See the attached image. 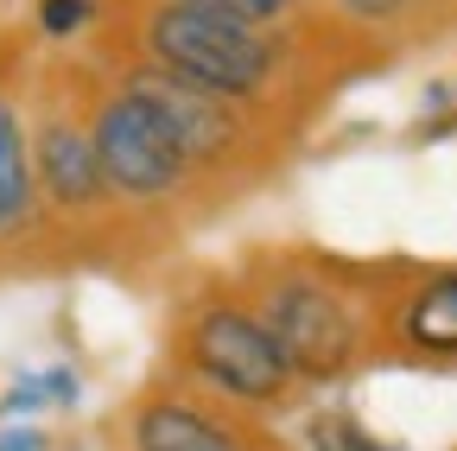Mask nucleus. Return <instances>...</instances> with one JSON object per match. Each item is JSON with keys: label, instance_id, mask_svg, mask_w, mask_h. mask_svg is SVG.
Returning a JSON list of instances; mask_svg holds the SVG:
<instances>
[{"label": "nucleus", "instance_id": "5", "mask_svg": "<svg viewBox=\"0 0 457 451\" xmlns=\"http://www.w3.org/2000/svg\"><path fill=\"white\" fill-rule=\"evenodd\" d=\"M128 96L134 102H146L153 115H159V128L179 140V153L197 165V159H216L222 146H228V115L216 108V96H204V89H185V83H171L165 71H140L134 83H128Z\"/></svg>", "mask_w": 457, "mask_h": 451}, {"label": "nucleus", "instance_id": "8", "mask_svg": "<svg viewBox=\"0 0 457 451\" xmlns=\"http://www.w3.org/2000/svg\"><path fill=\"white\" fill-rule=\"evenodd\" d=\"M400 337L426 356H457V273H438L400 305Z\"/></svg>", "mask_w": 457, "mask_h": 451}, {"label": "nucleus", "instance_id": "7", "mask_svg": "<svg viewBox=\"0 0 457 451\" xmlns=\"http://www.w3.org/2000/svg\"><path fill=\"white\" fill-rule=\"evenodd\" d=\"M134 451H242V438L191 401H146L134 413Z\"/></svg>", "mask_w": 457, "mask_h": 451}, {"label": "nucleus", "instance_id": "1", "mask_svg": "<svg viewBox=\"0 0 457 451\" xmlns=\"http://www.w3.org/2000/svg\"><path fill=\"white\" fill-rule=\"evenodd\" d=\"M146 51L165 64L171 83L204 89V96H254L273 71V51L261 45L254 26L179 7V0L146 20Z\"/></svg>", "mask_w": 457, "mask_h": 451}, {"label": "nucleus", "instance_id": "12", "mask_svg": "<svg viewBox=\"0 0 457 451\" xmlns=\"http://www.w3.org/2000/svg\"><path fill=\"white\" fill-rule=\"evenodd\" d=\"M179 7H197V13H216V20H236V26H254V20H273L279 0H179Z\"/></svg>", "mask_w": 457, "mask_h": 451}, {"label": "nucleus", "instance_id": "14", "mask_svg": "<svg viewBox=\"0 0 457 451\" xmlns=\"http://www.w3.org/2000/svg\"><path fill=\"white\" fill-rule=\"evenodd\" d=\"M38 445H45L38 432H20V438H0V451H38Z\"/></svg>", "mask_w": 457, "mask_h": 451}, {"label": "nucleus", "instance_id": "3", "mask_svg": "<svg viewBox=\"0 0 457 451\" xmlns=\"http://www.w3.org/2000/svg\"><path fill=\"white\" fill-rule=\"evenodd\" d=\"M261 324H267V337L279 344L293 381H337L343 369L356 363V344H362L356 312L343 305L324 280H312V273L305 280H286Z\"/></svg>", "mask_w": 457, "mask_h": 451}, {"label": "nucleus", "instance_id": "10", "mask_svg": "<svg viewBox=\"0 0 457 451\" xmlns=\"http://www.w3.org/2000/svg\"><path fill=\"white\" fill-rule=\"evenodd\" d=\"M312 445H318V451H394V445L369 438L356 420H343V413H324V420H312Z\"/></svg>", "mask_w": 457, "mask_h": 451}, {"label": "nucleus", "instance_id": "2", "mask_svg": "<svg viewBox=\"0 0 457 451\" xmlns=\"http://www.w3.org/2000/svg\"><path fill=\"white\" fill-rule=\"evenodd\" d=\"M185 363H191L197 381H210L216 394H228V401H242V407H273L279 394L293 388V369H286L279 344L242 305L197 312V324L185 330Z\"/></svg>", "mask_w": 457, "mask_h": 451}, {"label": "nucleus", "instance_id": "13", "mask_svg": "<svg viewBox=\"0 0 457 451\" xmlns=\"http://www.w3.org/2000/svg\"><path fill=\"white\" fill-rule=\"evenodd\" d=\"M343 7H350V13H362V20H394L400 7H407V0H343Z\"/></svg>", "mask_w": 457, "mask_h": 451}, {"label": "nucleus", "instance_id": "15", "mask_svg": "<svg viewBox=\"0 0 457 451\" xmlns=\"http://www.w3.org/2000/svg\"><path fill=\"white\" fill-rule=\"evenodd\" d=\"M279 7H286V0H279Z\"/></svg>", "mask_w": 457, "mask_h": 451}, {"label": "nucleus", "instance_id": "4", "mask_svg": "<svg viewBox=\"0 0 457 451\" xmlns=\"http://www.w3.org/2000/svg\"><path fill=\"white\" fill-rule=\"evenodd\" d=\"M89 140H96L108 191H128V197H165V191H179L185 172H191V159L179 153V140H171L159 128V115L146 102H134L128 89L114 102H102Z\"/></svg>", "mask_w": 457, "mask_h": 451}, {"label": "nucleus", "instance_id": "6", "mask_svg": "<svg viewBox=\"0 0 457 451\" xmlns=\"http://www.w3.org/2000/svg\"><path fill=\"white\" fill-rule=\"evenodd\" d=\"M32 179H38L57 204H71V210H83V204L108 197V179H102L96 140H89L83 128H71V121H51V128L38 134V146H32Z\"/></svg>", "mask_w": 457, "mask_h": 451}, {"label": "nucleus", "instance_id": "11", "mask_svg": "<svg viewBox=\"0 0 457 451\" xmlns=\"http://www.w3.org/2000/svg\"><path fill=\"white\" fill-rule=\"evenodd\" d=\"M96 20V0H45L38 7V26L51 32V38H71V32H83Z\"/></svg>", "mask_w": 457, "mask_h": 451}, {"label": "nucleus", "instance_id": "9", "mask_svg": "<svg viewBox=\"0 0 457 451\" xmlns=\"http://www.w3.org/2000/svg\"><path fill=\"white\" fill-rule=\"evenodd\" d=\"M32 197H38V179H32V153H26L20 115L0 102V236L32 230Z\"/></svg>", "mask_w": 457, "mask_h": 451}]
</instances>
